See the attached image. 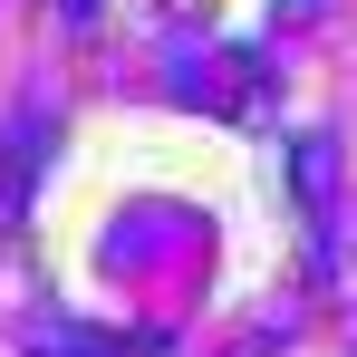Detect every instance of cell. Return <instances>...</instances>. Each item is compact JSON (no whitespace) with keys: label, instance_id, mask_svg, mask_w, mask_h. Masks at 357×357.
I'll use <instances>...</instances> for the list:
<instances>
[{"label":"cell","instance_id":"obj_1","mask_svg":"<svg viewBox=\"0 0 357 357\" xmlns=\"http://www.w3.org/2000/svg\"><path fill=\"white\" fill-rule=\"evenodd\" d=\"M39 145H49V126L20 116L10 135H0V232L20 222V203H29V174H39Z\"/></svg>","mask_w":357,"mask_h":357},{"label":"cell","instance_id":"obj_2","mask_svg":"<svg viewBox=\"0 0 357 357\" xmlns=\"http://www.w3.org/2000/svg\"><path fill=\"white\" fill-rule=\"evenodd\" d=\"M29 357H126V348H107V338H77V328H39V338H29Z\"/></svg>","mask_w":357,"mask_h":357}]
</instances>
